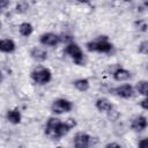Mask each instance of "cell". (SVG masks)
I'll return each mask as SVG.
<instances>
[{
  "label": "cell",
  "instance_id": "cell-1",
  "mask_svg": "<svg viewBox=\"0 0 148 148\" xmlns=\"http://www.w3.org/2000/svg\"><path fill=\"white\" fill-rule=\"evenodd\" d=\"M86 46L90 52H102V53H109L113 49V45L108 40L106 36H99L97 39L88 42Z\"/></svg>",
  "mask_w": 148,
  "mask_h": 148
},
{
  "label": "cell",
  "instance_id": "cell-2",
  "mask_svg": "<svg viewBox=\"0 0 148 148\" xmlns=\"http://www.w3.org/2000/svg\"><path fill=\"white\" fill-rule=\"evenodd\" d=\"M30 76L36 83L46 84L47 82H50V80L52 77V73H51V71L49 68L43 67V66H38L31 72Z\"/></svg>",
  "mask_w": 148,
  "mask_h": 148
},
{
  "label": "cell",
  "instance_id": "cell-3",
  "mask_svg": "<svg viewBox=\"0 0 148 148\" xmlns=\"http://www.w3.org/2000/svg\"><path fill=\"white\" fill-rule=\"evenodd\" d=\"M65 52L74 60V62H75L76 65L82 66V65L84 64L83 52H82L81 47H80L76 43H73V42L68 43V44L66 45V47H65Z\"/></svg>",
  "mask_w": 148,
  "mask_h": 148
},
{
  "label": "cell",
  "instance_id": "cell-4",
  "mask_svg": "<svg viewBox=\"0 0 148 148\" xmlns=\"http://www.w3.org/2000/svg\"><path fill=\"white\" fill-rule=\"evenodd\" d=\"M72 109H73L72 102H69L68 99H65V98H58L51 105V111L56 114H61V113H65V112H69Z\"/></svg>",
  "mask_w": 148,
  "mask_h": 148
},
{
  "label": "cell",
  "instance_id": "cell-5",
  "mask_svg": "<svg viewBox=\"0 0 148 148\" xmlns=\"http://www.w3.org/2000/svg\"><path fill=\"white\" fill-rule=\"evenodd\" d=\"M60 119L56 118V117H51L49 118L46 126H45V134L51 139V140H59L58 135H57V131H58V126L60 125Z\"/></svg>",
  "mask_w": 148,
  "mask_h": 148
},
{
  "label": "cell",
  "instance_id": "cell-6",
  "mask_svg": "<svg viewBox=\"0 0 148 148\" xmlns=\"http://www.w3.org/2000/svg\"><path fill=\"white\" fill-rule=\"evenodd\" d=\"M39 42H40V44L46 45V46H56L61 42V38H60V36H58L53 32H46L39 37Z\"/></svg>",
  "mask_w": 148,
  "mask_h": 148
},
{
  "label": "cell",
  "instance_id": "cell-7",
  "mask_svg": "<svg viewBox=\"0 0 148 148\" xmlns=\"http://www.w3.org/2000/svg\"><path fill=\"white\" fill-rule=\"evenodd\" d=\"M91 136L87 133H83V132H80L77 134H75L74 136V146L76 148H86V147H89L91 145Z\"/></svg>",
  "mask_w": 148,
  "mask_h": 148
},
{
  "label": "cell",
  "instance_id": "cell-8",
  "mask_svg": "<svg viewBox=\"0 0 148 148\" xmlns=\"http://www.w3.org/2000/svg\"><path fill=\"white\" fill-rule=\"evenodd\" d=\"M147 126H148V120L145 116H139V117L134 118L132 124H131V128L133 131H136V132L145 130Z\"/></svg>",
  "mask_w": 148,
  "mask_h": 148
},
{
  "label": "cell",
  "instance_id": "cell-9",
  "mask_svg": "<svg viewBox=\"0 0 148 148\" xmlns=\"http://www.w3.org/2000/svg\"><path fill=\"white\" fill-rule=\"evenodd\" d=\"M114 92L121 98H130L133 95V87L131 84H123L114 89Z\"/></svg>",
  "mask_w": 148,
  "mask_h": 148
},
{
  "label": "cell",
  "instance_id": "cell-10",
  "mask_svg": "<svg viewBox=\"0 0 148 148\" xmlns=\"http://www.w3.org/2000/svg\"><path fill=\"white\" fill-rule=\"evenodd\" d=\"M30 56L32 59L37 61H44L47 59V52L42 47H34L30 51Z\"/></svg>",
  "mask_w": 148,
  "mask_h": 148
},
{
  "label": "cell",
  "instance_id": "cell-11",
  "mask_svg": "<svg viewBox=\"0 0 148 148\" xmlns=\"http://www.w3.org/2000/svg\"><path fill=\"white\" fill-rule=\"evenodd\" d=\"M96 108L101 112H109L112 110L113 105L108 98H98L96 101Z\"/></svg>",
  "mask_w": 148,
  "mask_h": 148
},
{
  "label": "cell",
  "instance_id": "cell-12",
  "mask_svg": "<svg viewBox=\"0 0 148 148\" xmlns=\"http://www.w3.org/2000/svg\"><path fill=\"white\" fill-rule=\"evenodd\" d=\"M131 77V73L130 71L125 69V68H121V67H118L114 72H113V79L116 81H126Z\"/></svg>",
  "mask_w": 148,
  "mask_h": 148
},
{
  "label": "cell",
  "instance_id": "cell-13",
  "mask_svg": "<svg viewBox=\"0 0 148 148\" xmlns=\"http://www.w3.org/2000/svg\"><path fill=\"white\" fill-rule=\"evenodd\" d=\"M15 47H16V45H15L14 40H12V39L7 38V39H1V42H0V50H1V52L10 53V52L15 51Z\"/></svg>",
  "mask_w": 148,
  "mask_h": 148
},
{
  "label": "cell",
  "instance_id": "cell-14",
  "mask_svg": "<svg viewBox=\"0 0 148 148\" xmlns=\"http://www.w3.org/2000/svg\"><path fill=\"white\" fill-rule=\"evenodd\" d=\"M21 118H22L21 117V112L18 110H16V109L9 110L7 112V119L12 124H18V123H21Z\"/></svg>",
  "mask_w": 148,
  "mask_h": 148
},
{
  "label": "cell",
  "instance_id": "cell-15",
  "mask_svg": "<svg viewBox=\"0 0 148 148\" xmlns=\"http://www.w3.org/2000/svg\"><path fill=\"white\" fill-rule=\"evenodd\" d=\"M73 84L80 91H87L89 89V86H90L89 84V81L87 79H77V80H75L73 82Z\"/></svg>",
  "mask_w": 148,
  "mask_h": 148
},
{
  "label": "cell",
  "instance_id": "cell-16",
  "mask_svg": "<svg viewBox=\"0 0 148 148\" xmlns=\"http://www.w3.org/2000/svg\"><path fill=\"white\" fill-rule=\"evenodd\" d=\"M18 29H20V34H21L22 36H24V37L30 36V35L32 34V31H34V27H32L30 23H28V22L21 23Z\"/></svg>",
  "mask_w": 148,
  "mask_h": 148
},
{
  "label": "cell",
  "instance_id": "cell-17",
  "mask_svg": "<svg viewBox=\"0 0 148 148\" xmlns=\"http://www.w3.org/2000/svg\"><path fill=\"white\" fill-rule=\"evenodd\" d=\"M136 91L143 96H148V81H140L136 83Z\"/></svg>",
  "mask_w": 148,
  "mask_h": 148
},
{
  "label": "cell",
  "instance_id": "cell-18",
  "mask_svg": "<svg viewBox=\"0 0 148 148\" xmlns=\"http://www.w3.org/2000/svg\"><path fill=\"white\" fill-rule=\"evenodd\" d=\"M138 51L142 54H148V40H143L139 44Z\"/></svg>",
  "mask_w": 148,
  "mask_h": 148
},
{
  "label": "cell",
  "instance_id": "cell-19",
  "mask_svg": "<svg viewBox=\"0 0 148 148\" xmlns=\"http://www.w3.org/2000/svg\"><path fill=\"white\" fill-rule=\"evenodd\" d=\"M28 9V5L25 3V2H20V3H17V6H16V12L17 13H23V12H25Z\"/></svg>",
  "mask_w": 148,
  "mask_h": 148
},
{
  "label": "cell",
  "instance_id": "cell-20",
  "mask_svg": "<svg viewBox=\"0 0 148 148\" xmlns=\"http://www.w3.org/2000/svg\"><path fill=\"white\" fill-rule=\"evenodd\" d=\"M135 25H136V27H138V29H139V30H141V31H146V30H147V28H148V27H147V24H146L145 22H142V21H136V22H135Z\"/></svg>",
  "mask_w": 148,
  "mask_h": 148
},
{
  "label": "cell",
  "instance_id": "cell-21",
  "mask_svg": "<svg viewBox=\"0 0 148 148\" xmlns=\"http://www.w3.org/2000/svg\"><path fill=\"white\" fill-rule=\"evenodd\" d=\"M138 146H139V147H141V148H148V138L140 140V141H139V143H138Z\"/></svg>",
  "mask_w": 148,
  "mask_h": 148
},
{
  "label": "cell",
  "instance_id": "cell-22",
  "mask_svg": "<svg viewBox=\"0 0 148 148\" xmlns=\"http://www.w3.org/2000/svg\"><path fill=\"white\" fill-rule=\"evenodd\" d=\"M140 105H141V108H142V109L148 110V96H146V98H145V99H142V101L140 102Z\"/></svg>",
  "mask_w": 148,
  "mask_h": 148
},
{
  "label": "cell",
  "instance_id": "cell-23",
  "mask_svg": "<svg viewBox=\"0 0 148 148\" xmlns=\"http://www.w3.org/2000/svg\"><path fill=\"white\" fill-rule=\"evenodd\" d=\"M9 6V0H0V8L3 10Z\"/></svg>",
  "mask_w": 148,
  "mask_h": 148
},
{
  "label": "cell",
  "instance_id": "cell-24",
  "mask_svg": "<svg viewBox=\"0 0 148 148\" xmlns=\"http://www.w3.org/2000/svg\"><path fill=\"white\" fill-rule=\"evenodd\" d=\"M105 147H106V148H110V147H120V145H119V143H114V142H111V143H108Z\"/></svg>",
  "mask_w": 148,
  "mask_h": 148
},
{
  "label": "cell",
  "instance_id": "cell-25",
  "mask_svg": "<svg viewBox=\"0 0 148 148\" xmlns=\"http://www.w3.org/2000/svg\"><path fill=\"white\" fill-rule=\"evenodd\" d=\"M79 2H81V3H89L91 0H77Z\"/></svg>",
  "mask_w": 148,
  "mask_h": 148
},
{
  "label": "cell",
  "instance_id": "cell-26",
  "mask_svg": "<svg viewBox=\"0 0 148 148\" xmlns=\"http://www.w3.org/2000/svg\"><path fill=\"white\" fill-rule=\"evenodd\" d=\"M143 6L148 9V0H143Z\"/></svg>",
  "mask_w": 148,
  "mask_h": 148
},
{
  "label": "cell",
  "instance_id": "cell-27",
  "mask_svg": "<svg viewBox=\"0 0 148 148\" xmlns=\"http://www.w3.org/2000/svg\"><path fill=\"white\" fill-rule=\"evenodd\" d=\"M125 2H131V1H133V0H124Z\"/></svg>",
  "mask_w": 148,
  "mask_h": 148
}]
</instances>
